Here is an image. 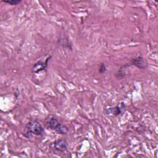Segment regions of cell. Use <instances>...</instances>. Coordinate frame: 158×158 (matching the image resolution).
<instances>
[{
  "instance_id": "obj_8",
  "label": "cell",
  "mask_w": 158,
  "mask_h": 158,
  "mask_svg": "<svg viewBox=\"0 0 158 158\" xmlns=\"http://www.w3.org/2000/svg\"><path fill=\"white\" fill-rule=\"evenodd\" d=\"M62 42L60 43V44L63 46L64 48H68V49H70V50H72V48L71 46V44H69V40L67 39H64V40H60Z\"/></svg>"
},
{
  "instance_id": "obj_10",
  "label": "cell",
  "mask_w": 158,
  "mask_h": 158,
  "mask_svg": "<svg viewBox=\"0 0 158 158\" xmlns=\"http://www.w3.org/2000/svg\"><path fill=\"white\" fill-rule=\"evenodd\" d=\"M106 71V65L104 62H101L100 64V65H99V72L101 74L102 73H104Z\"/></svg>"
},
{
  "instance_id": "obj_1",
  "label": "cell",
  "mask_w": 158,
  "mask_h": 158,
  "mask_svg": "<svg viewBox=\"0 0 158 158\" xmlns=\"http://www.w3.org/2000/svg\"><path fill=\"white\" fill-rule=\"evenodd\" d=\"M44 123L45 127L56 131L58 134L60 135H65L69 131L68 127L62 124L56 118L53 117H48L44 120Z\"/></svg>"
},
{
  "instance_id": "obj_9",
  "label": "cell",
  "mask_w": 158,
  "mask_h": 158,
  "mask_svg": "<svg viewBox=\"0 0 158 158\" xmlns=\"http://www.w3.org/2000/svg\"><path fill=\"white\" fill-rule=\"evenodd\" d=\"M1 1L3 2H5V3L9 4L10 5H17L21 2V1H20V0H7V1L2 0Z\"/></svg>"
},
{
  "instance_id": "obj_7",
  "label": "cell",
  "mask_w": 158,
  "mask_h": 158,
  "mask_svg": "<svg viewBox=\"0 0 158 158\" xmlns=\"http://www.w3.org/2000/svg\"><path fill=\"white\" fill-rule=\"evenodd\" d=\"M130 66L131 65L129 63L125 64L122 65L119 68V69L116 72V73H115V78L118 80L123 79L125 77V75H126V69Z\"/></svg>"
},
{
  "instance_id": "obj_5",
  "label": "cell",
  "mask_w": 158,
  "mask_h": 158,
  "mask_svg": "<svg viewBox=\"0 0 158 158\" xmlns=\"http://www.w3.org/2000/svg\"><path fill=\"white\" fill-rule=\"evenodd\" d=\"M53 147L57 151L64 152L67 149L68 143L64 139H58L53 143Z\"/></svg>"
},
{
  "instance_id": "obj_2",
  "label": "cell",
  "mask_w": 158,
  "mask_h": 158,
  "mask_svg": "<svg viewBox=\"0 0 158 158\" xmlns=\"http://www.w3.org/2000/svg\"><path fill=\"white\" fill-rule=\"evenodd\" d=\"M27 132L24 135L27 138H30L31 135L36 136H40L44 133V128L42 125L36 120H32L29 121L25 126Z\"/></svg>"
},
{
  "instance_id": "obj_3",
  "label": "cell",
  "mask_w": 158,
  "mask_h": 158,
  "mask_svg": "<svg viewBox=\"0 0 158 158\" xmlns=\"http://www.w3.org/2000/svg\"><path fill=\"white\" fill-rule=\"evenodd\" d=\"M51 56L46 54L42 56L39 60H38L33 66L31 72L33 73H38L40 72L44 71L48 67L49 60L51 59Z\"/></svg>"
},
{
  "instance_id": "obj_6",
  "label": "cell",
  "mask_w": 158,
  "mask_h": 158,
  "mask_svg": "<svg viewBox=\"0 0 158 158\" xmlns=\"http://www.w3.org/2000/svg\"><path fill=\"white\" fill-rule=\"evenodd\" d=\"M125 104L123 102H122V103L117 104L114 107H110L109 109H106L105 110V111L107 114H112L114 116H118L121 114V113L122 112V110L125 109Z\"/></svg>"
},
{
  "instance_id": "obj_4",
  "label": "cell",
  "mask_w": 158,
  "mask_h": 158,
  "mask_svg": "<svg viewBox=\"0 0 158 158\" xmlns=\"http://www.w3.org/2000/svg\"><path fill=\"white\" fill-rule=\"evenodd\" d=\"M130 65H134L139 69H146L148 67V64L146 59L143 56H138L133 58L129 62Z\"/></svg>"
}]
</instances>
